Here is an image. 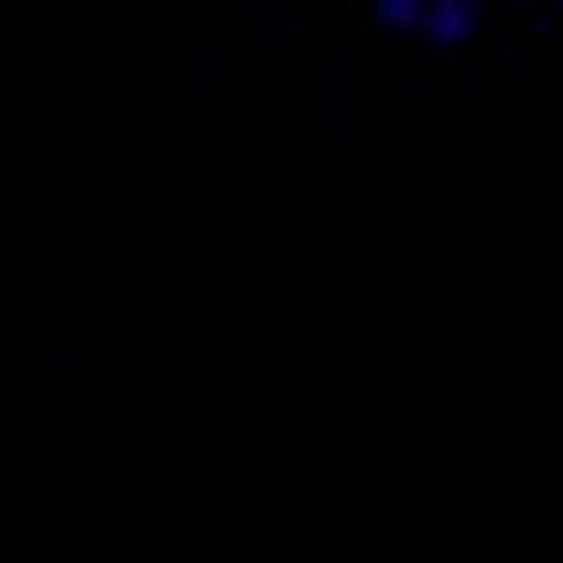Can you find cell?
Instances as JSON below:
<instances>
[{
	"instance_id": "6da1fadb",
	"label": "cell",
	"mask_w": 563,
	"mask_h": 563,
	"mask_svg": "<svg viewBox=\"0 0 563 563\" xmlns=\"http://www.w3.org/2000/svg\"><path fill=\"white\" fill-rule=\"evenodd\" d=\"M421 32L433 44H464L471 37V7L464 0H421Z\"/></svg>"
},
{
	"instance_id": "7a4b0ae2",
	"label": "cell",
	"mask_w": 563,
	"mask_h": 563,
	"mask_svg": "<svg viewBox=\"0 0 563 563\" xmlns=\"http://www.w3.org/2000/svg\"><path fill=\"white\" fill-rule=\"evenodd\" d=\"M372 13H378V25H390V32H421V0H365Z\"/></svg>"
},
{
	"instance_id": "3957f363",
	"label": "cell",
	"mask_w": 563,
	"mask_h": 563,
	"mask_svg": "<svg viewBox=\"0 0 563 563\" xmlns=\"http://www.w3.org/2000/svg\"><path fill=\"white\" fill-rule=\"evenodd\" d=\"M464 7H483V0H464Z\"/></svg>"
}]
</instances>
